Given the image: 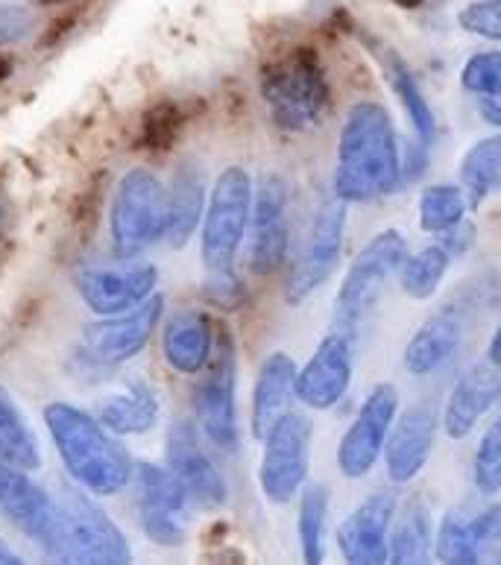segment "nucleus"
I'll return each mask as SVG.
<instances>
[{"label":"nucleus","mask_w":501,"mask_h":565,"mask_svg":"<svg viewBox=\"0 0 501 565\" xmlns=\"http://www.w3.org/2000/svg\"><path fill=\"white\" fill-rule=\"evenodd\" d=\"M402 182V143L391 111L379 100L352 103L340 127L332 194L347 205L373 203L396 194Z\"/></svg>","instance_id":"nucleus-1"},{"label":"nucleus","mask_w":501,"mask_h":565,"mask_svg":"<svg viewBox=\"0 0 501 565\" xmlns=\"http://www.w3.org/2000/svg\"><path fill=\"white\" fill-rule=\"evenodd\" d=\"M44 425L62 457L65 472L88 495H118L132 483L136 463L115 434L83 407L68 402L44 405Z\"/></svg>","instance_id":"nucleus-2"},{"label":"nucleus","mask_w":501,"mask_h":565,"mask_svg":"<svg viewBox=\"0 0 501 565\" xmlns=\"http://www.w3.org/2000/svg\"><path fill=\"white\" fill-rule=\"evenodd\" d=\"M405 255H408V241L399 228H382L366 241L338 287L332 329L343 331L352 340L361 338V331L379 308L384 287L391 285L393 276H399Z\"/></svg>","instance_id":"nucleus-3"},{"label":"nucleus","mask_w":501,"mask_h":565,"mask_svg":"<svg viewBox=\"0 0 501 565\" xmlns=\"http://www.w3.org/2000/svg\"><path fill=\"white\" fill-rule=\"evenodd\" d=\"M115 255L141 258L168 237V188L150 168H132L120 177L109 212Z\"/></svg>","instance_id":"nucleus-4"},{"label":"nucleus","mask_w":501,"mask_h":565,"mask_svg":"<svg viewBox=\"0 0 501 565\" xmlns=\"http://www.w3.org/2000/svg\"><path fill=\"white\" fill-rule=\"evenodd\" d=\"M262 97L276 127L285 132H308L326 118L329 79L311 53L299 51L264 71Z\"/></svg>","instance_id":"nucleus-5"},{"label":"nucleus","mask_w":501,"mask_h":565,"mask_svg":"<svg viewBox=\"0 0 501 565\" xmlns=\"http://www.w3.org/2000/svg\"><path fill=\"white\" fill-rule=\"evenodd\" d=\"M253 177L238 164H230L217 173L205 203L200 226V255L205 270H230L235 267L244 237L249 232L253 214Z\"/></svg>","instance_id":"nucleus-6"},{"label":"nucleus","mask_w":501,"mask_h":565,"mask_svg":"<svg viewBox=\"0 0 501 565\" xmlns=\"http://www.w3.org/2000/svg\"><path fill=\"white\" fill-rule=\"evenodd\" d=\"M194 390V414L203 437L221 451L235 455L241 446L238 428V358L235 343L226 331H221L212 361Z\"/></svg>","instance_id":"nucleus-7"},{"label":"nucleus","mask_w":501,"mask_h":565,"mask_svg":"<svg viewBox=\"0 0 501 565\" xmlns=\"http://www.w3.org/2000/svg\"><path fill=\"white\" fill-rule=\"evenodd\" d=\"M311 439L315 428L306 416L288 411L262 439V463H258V487L270 504H290L299 498L311 472Z\"/></svg>","instance_id":"nucleus-8"},{"label":"nucleus","mask_w":501,"mask_h":565,"mask_svg":"<svg viewBox=\"0 0 501 565\" xmlns=\"http://www.w3.org/2000/svg\"><path fill=\"white\" fill-rule=\"evenodd\" d=\"M343 235H347V203L332 194L317 205L302 253L290 264L288 281H285V302L297 308L332 279L340 255H343Z\"/></svg>","instance_id":"nucleus-9"},{"label":"nucleus","mask_w":501,"mask_h":565,"mask_svg":"<svg viewBox=\"0 0 501 565\" xmlns=\"http://www.w3.org/2000/svg\"><path fill=\"white\" fill-rule=\"evenodd\" d=\"M71 563L124 565L132 559L127 536L88 492H68L62 501V557Z\"/></svg>","instance_id":"nucleus-10"},{"label":"nucleus","mask_w":501,"mask_h":565,"mask_svg":"<svg viewBox=\"0 0 501 565\" xmlns=\"http://www.w3.org/2000/svg\"><path fill=\"white\" fill-rule=\"evenodd\" d=\"M156 285H159V270L153 264L124 258V255H118L115 262L83 264L74 276L79 299L97 317H111L136 308L156 294Z\"/></svg>","instance_id":"nucleus-11"},{"label":"nucleus","mask_w":501,"mask_h":565,"mask_svg":"<svg viewBox=\"0 0 501 565\" xmlns=\"http://www.w3.org/2000/svg\"><path fill=\"white\" fill-rule=\"evenodd\" d=\"M396 416H399V390L391 381L375 384L366 393L355 419L349 423L347 434L340 437L338 469L347 481H361L379 466Z\"/></svg>","instance_id":"nucleus-12"},{"label":"nucleus","mask_w":501,"mask_h":565,"mask_svg":"<svg viewBox=\"0 0 501 565\" xmlns=\"http://www.w3.org/2000/svg\"><path fill=\"white\" fill-rule=\"evenodd\" d=\"M288 182L279 173H262L253 191L249 214V270L255 276H273L288 267L290 226H288Z\"/></svg>","instance_id":"nucleus-13"},{"label":"nucleus","mask_w":501,"mask_h":565,"mask_svg":"<svg viewBox=\"0 0 501 565\" xmlns=\"http://www.w3.org/2000/svg\"><path fill=\"white\" fill-rule=\"evenodd\" d=\"M0 515L51 557H62V504H56L30 472L9 463H0Z\"/></svg>","instance_id":"nucleus-14"},{"label":"nucleus","mask_w":501,"mask_h":565,"mask_svg":"<svg viewBox=\"0 0 501 565\" xmlns=\"http://www.w3.org/2000/svg\"><path fill=\"white\" fill-rule=\"evenodd\" d=\"M164 311V296L153 294L136 308L124 313L100 317L97 322H88L83 329V352L94 363L103 366H118V363L132 361L150 343V338L159 329Z\"/></svg>","instance_id":"nucleus-15"},{"label":"nucleus","mask_w":501,"mask_h":565,"mask_svg":"<svg viewBox=\"0 0 501 565\" xmlns=\"http://www.w3.org/2000/svg\"><path fill=\"white\" fill-rule=\"evenodd\" d=\"M355 343L332 329L297 372V398L308 411H332L343 402L355 375Z\"/></svg>","instance_id":"nucleus-16"},{"label":"nucleus","mask_w":501,"mask_h":565,"mask_svg":"<svg viewBox=\"0 0 501 565\" xmlns=\"http://www.w3.org/2000/svg\"><path fill=\"white\" fill-rule=\"evenodd\" d=\"M164 460L168 469L185 483L188 495L203 510H221L230 501V487L226 478L212 460V455L203 448V439L196 434L194 423L177 419L168 428L164 437Z\"/></svg>","instance_id":"nucleus-17"},{"label":"nucleus","mask_w":501,"mask_h":565,"mask_svg":"<svg viewBox=\"0 0 501 565\" xmlns=\"http://www.w3.org/2000/svg\"><path fill=\"white\" fill-rule=\"evenodd\" d=\"M399 501L391 490L366 495L338 527L340 557L352 565L391 563V527Z\"/></svg>","instance_id":"nucleus-18"},{"label":"nucleus","mask_w":501,"mask_h":565,"mask_svg":"<svg viewBox=\"0 0 501 565\" xmlns=\"http://www.w3.org/2000/svg\"><path fill=\"white\" fill-rule=\"evenodd\" d=\"M437 428H440V414L434 405H414L396 416L384 446V469L391 483L405 487L425 472L434 455Z\"/></svg>","instance_id":"nucleus-19"},{"label":"nucleus","mask_w":501,"mask_h":565,"mask_svg":"<svg viewBox=\"0 0 501 565\" xmlns=\"http://www.w3.org/2000/svg\"><path fill=\"white\" fill-rule=\"evenodd\" d=\"M467 308L463 305H446L434 311L428 320L414 331V338L405 343L402 366L414 379H431L446 363L460 352L467 338Z\"/></svg>","instance_id":"nucleus-20"},{"label":"nucleus","mask_w":501,"mask_h":565,"mask_svg":"<svg viewBox=\"0 0 501 565\" xmlns=\"http://www.w3.org/2000/svg\"><path fill=\"white\" fill-rule=\"evenodd\" d=\"M493 407H501V370L493 363H476L451 387L440 414V428L449 439H467Z\"/></svg>","instance_id":"nucleus-21"},{"label":"nucleus","mask_w":501,"mask_h":565,"mask_svg":"<svg viewBox=\"0 0 501 565\" xmlns=\"http://www.w3.org/2000/svg\"><path fill=\"white\" fill-rule=\"evenodd\" d=\"M297 361L288 352H270L258 366L249 407V428L255 439L267 437V430L290 411V398L297 396Z\"/></svg>","instance_id":"nucleus-22"},{"label":"nucleus","mask_w":501,"mask_h":565,"mask_svg":"<svg viewBox=\"0 0 501 565\" xmlns=\"http://www.w3.org/2000/svg\"><path fill=\"white\" fill-rule=\"evenodd\" d=\"M162 352L179 375H200L214 352L212 320L203 311H177L164 322Z\"/></svg>","instance_id":"nucleus-23"},{"label":"nucleus","mask_w":501,"mask_h":565,"mask_svg":"<svg viewBox=\"0 0 501 565\" xmlns=\"http://www.w3.org/2000/svg\"><path fill=\"white\" fill-rule=\"evenodd\" d=\"M205 203L209 185L203 168L196 161H182L168 188V244L173 249H182L203 226Z\"/></svg>","instance_id":"nucleus-24"},{"label":"nucleus","mask_w":501,"mask_h":565,"mask_svg":"<svg viewBox=\"0 0 501 565\" xmlns=\"http://www.w3.org/2000/svg\"><path fill=\"white\" fill-rule=\"evenodd\" d=\"M159 416H162L159 393L145 379H132L124 384L120 393L103 402L97 419L118 437H141L159 425Z\"/></svg>","instance_id":"nucleus-25"},{"label":"nucleus","mask_w":501,"mask_h":565,"mask_svg":"<svg viewBox=\"0 0 501 565\" xmlns=\"http://www.w3.org/2000/svg\"><path fill=\"white\" fill-rule=\"evenodd\" d=\"M0 463L15 466L30 475L42 469L39 434L7 387H0Z\"/></svg>","instance_id":"nucleus-26"},{"label":"nucleus","mask_w":501,"mask_h":565,"mask_svg":"<svg viewBox=\"0 0 501 565\" xmlns=\"http://www.w3.org/2000/svg\"><path fill=\"white\" fill-rule=\"evenodd\" d=\"M379 60H382L384 76H387L393 94L399 97L402 109L408 115L417 141L423 143V147H431V143L437 141V120H434L431 103H428V97H425L423 88H419L414 71L405 65V60H399V56L391 51H384Z\"/></svg>","instance_id":"nucleus-27"},{"label":"nucleus","mask_w":501,"mask_h":565,"mask_svg":"<svg viewBox=\"0 0 501 565\" xmlns=\"http://www.w3.org/2000/svg\"><path fill=\"white\" fill-rule=\"evenodd\" d=\"M458 262L451 249L443 244L440 237L437 241H428L419 249L405 255V262L399 267V285L402 294L417 299V302H428L431 296H437L446 273L451 270V264Z\"/></svg>","instance_id":"nucleus-28"},{"label":"nucleus","mask_w":501,"mask_h":565,"mask_svg":"<svg viewBox=\"0 0 501 565\" xmlns=\"http://www.w3.org/2000/svg\"><path fill=\"white\" fill-rule=\"evenodd\" d=\"M460 188L467 191L469 205L487 203L501 194V132L481 138L460 159Z\"/></svg>","instance_id":"nucleus-29"},{"label":"nucleus","mask_w":501,"mask_h":565,"mask_svg":"<svg viewBox=\"0 0 501 565\" xmlns=\"http://www.w3.org/2000/svg\"><path fill=\"white\" fill-rule=\"evenodd\" d=\"M434 522L423 501H411L391 527V563H425L431 557Z\"/></svg>","instance_id":"nucleus-30"},{"label":"nucleus","mask_w":501,"mask_h":565,"mask_svg":"<svg viewBox=\"0 0 501 565\" xmlns=\"http://www.w3.org/2000/svg\"><path fill=\"white\" fill-rule=\"evenodd\" d=\"M329 504L332 495L326 483H306L299 492V548L306 563H323L326 559V524H329Z\"/></svg>","instance_id":"nucleus-31"},{"label":"nucleus","mask_w":501,"mask_h":565,"mask_svg":"<svg viewBox=\"0 0 501 565\" xmlns=\"http://www.w3.org/2000/svg\"><path fill=\"white\" fill-rule=\"evenodd\" d=\"M469 196L467 191L460 185H428L419 194V205H417V217H419V228H423L425 235H443V232H449L458 223H463L469 214Z\"/></svg>","instance_id":"nucleus-32"},{"label":"nucleus","mask_w":501,"mask_h":565,"mask_svg":"<svg viewBox=\"0 0 501 565\" xmlns=\"http://www.w3.org/2000/svg\"><path fill=\"white\" fill-rule=\"evenodd\" d=\"M469 475H472V487H476L478 495L493 498L501 492V414L487 425V430L478 439Z\"/></svg>","instance_id":"nucleus-33"},{"label":"nucleus","mask_w":501,"mask_h":565,"mask_svg":"<svg viewBox=\"0 0 501 565\" xmlns=\"http://www.w3.org/2000/svg\"><path fill=\"white\" fill-rule=\"evenodd\" d=\"M138 519H141V531L153 545L162 548H179L188 540V513L170 510V507L147 504L138 501Z\"/></svg>","instance_id":"nucleus-34"},{"label":"nucleus","mask_w":501,"mask_h":565,"mask_svg":"<svg viewBox=\"0 0 501 565\" xmlns=\"http://www.w3.org/2000/svg\"><path fill=\"white\" fill-rule=\"evenodd\" d=\"M434 557L440 559V563H478L472 533H469V519H463L460 513L443 515L440 527L434 533Z\"/></svg>","instance_id":"nucleus-35"},{"label":"nucleus","mask_w":501,"mask_h":565,"mask_svg":"<svg viewBox=\"0 0 501 565\" xmlns=\"http://www.w3.org/2000/svg\"><path fill=\"white\" fill-rule=\"evenodd\" d=\"M460 85L481 100L501 97V51L472 53L460 68Z\"/></svg>","instance_id":"nucleus-36"},{"label":"nucleus","mask_w":501,"mask_h":565,"mask_svg":"<svg viewBox=\"0 0 501 565\" xmlns=\"http://www.w3.org/2000/svg\"><path fill=\"white\" fill-rule=\"evenodd\" d=\"M478 563H501V501L469 519Z\"/></svg>","instance_id":"nucleus-37"},{"label":"nucleus","mask_w":501,"mask_h":565,"mask_svg":"<svg viewBox=\"0 0 501 565\" xmlns=\"http://www.w3.org/2000/svg\"><path fill=\"white\" fill-rule=\"evenodd\" d=\"M463 33L501 44V0H472L458 12Z\"/></svg>","instance_id":"nucleus-38"},{"label":"nucleus","mask_w":501,"mask_h":565,"mask_svg":"<svg viewBox=\"0 0 501 565\" xmlns=\"http://www.w3.org/2000/svg\"><path fill=\"white\" fill-rule=\"evenodd\" d=\"M203 296L223 311H235L247 299V285L235 273V267H230V270H205Z\"/></svg>","instance_id":"nucleus-39"},{"label":"nucleus","mask_w":501,"mask_h":565,"mask_svg":"<svg viewBox=\"0 0 501 565\" xmlns=\"http://www.w3.org/2000/svg\"><path fill=\"white\" fill-rule=\"evenodd\" d=\"M35 30V15L24 3H0V47L21 44Z\"/></svg>","instance_id":"nucleus-40"},{"label":"nucleus","mask_w":501,"mask_h":565,"mask_svg":"<svg viewBox=\"0 0 501 565\" xmlns=\"http://www.w3.org/2000/svg\"><path fill=\"white\" fill-rule=\"evenodd\" d=\"M437 237L449 246L455 258H463V255L472 249V244H476V226H472L469 220H463V223H458V226L449 228V232H443V235Z\"/></svg>","instance_id":"nucleus-41"},{"label":"nucleus","mask_w":501,"mask_h":565,"mask_svg":"<svg viewBox=\"0 0 501 565\" xmlns=\"http://www.w3.org/2000/svg\"><path fill=\"white\" fill-rule=\"evenodd\" d=\"M481 118H484L490 127L501 129V97H495V100H481Z\"/></svg>","instance_id":"nucleus-42"},{"label":"nucleus","mask_w":501,"mask_h":565,"mask_svg":"<svg viewBox=\"0 0 501 565\" xmlns=\"http://www.w3.org/2000/svg\"><path fill=\"white\" fill-rule=\"evenodd\" d=\"M487 361H490V363H493V366H499V370H501V322H499V326H495L490 343H487Z\"/></svg>","instance_id":"nucleus-43"},{"label":"nucleus","mask_w":501,"mask_h":565,"mask_svg":"<svg viewBox=\"0 0 501 565\" xmlns=\"http://www.w3.org/2000/svg\"><path fill=\"white\" fill-rule=\"evenodd\" d=\"M18 563H21V557H18L15 551L7 548V545L0 542V565H18Z\"/></svg>","instance_id":"nucleus-44"},{"label":"nucleus","mask_w":501,"mask_h":565,"mask_svg":"<svg viewBox=\"0 0 501 565\" xmlns=\"http://www.w3.org/2000/svg\"><path fill=\"white\" fill-rule=\"evenodd\" d=\"M399 7H417V3H423V0H396Z\"/></svg>","instance_id":"nucleus-45"}]
</instances>
